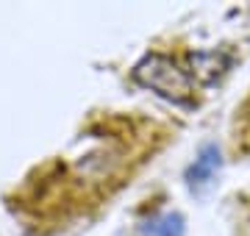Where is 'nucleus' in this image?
<instances>
[{
    "label": "nucleus",
    "mask_w": 250,
    "mask_h": 236,
    "mask_svg": "<svg viewBox=\"0 0 250 236\" xmlns=\"http://www.w3.org/2000/svg\"><path fill=\"white\" fill-rule=\"evenodd\" d=\"M136 83H142L145 89L156 92L159 98L178 103V106H189L192 95H195V83L178 64L161 53H147L142 61L134 67Z\"/></svg>",
    "instance_id": "1"
},
{
    "label": "nucleus",
    "mask_w": 250,
    "mask_h": 236,
    "mask_svg": "<svg viewBox=\"0 0 250 236\" xmlns=\"http://www.w3.org/2000/svg\"><path fill=\"white\" fill-rule=\"evenodd\" d=\"M220 164H223V158H220V147L217 145H203L200 147V153L195 156V161L189 164L187 170V183L192 192H203L206 186H211L217 178V173H220Z\"/></svg>",
    "instance_id": "2"
},
{
    "label": "nucleus",
    "mask_w": 250,
    "mask_h": 236,
    "mask_svg": "<svg viewBox=\"0 0 250 236\" xmlns=\"http://www.w3.org/2000/svg\"><path fill=\"white\" fill-rule=\"evenodd\" d=\"M139 236H187V225L178 211H156L139 225Z\"/></svg>",
    "instance_id": "3"
}]
</instances>
